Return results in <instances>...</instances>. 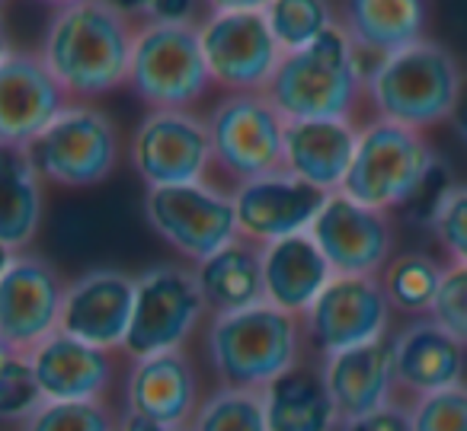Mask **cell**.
<instances>
[{"label":"cell","mask_w":467,"mask_h":431,"mask_svg":"<svg viewBox=\"0 0 467 431\" xmlns=\"http://www.w3.org/2000/svg\"><path fill=\"white\" fill-rule=\"evenodd\" d=\"M135 16L119 4H55L42 29L39 58L71 103H99L129 84Z\"/></svg>","instance_id":"cell-1"},{"label":"cell","mask_w":467,"mask_h":431,"mask_svg":"<svg viewBox=\"0 0 467 431\" xmlns=\"http://www.w3.org/2000/svg\"><path fill=\"white\" fill-rule=\"evenodd\" d=\"M131 16L138 29L125 87L148 109L195 112L212 90L199 42L202 10L192 4H141Z\"/></svg>","instance_id":"cell-2"},{"label":"cell","mask_w":467,"mask_h":431,"mask_svg":"<svg viewBox=\"0 0 467 431\" xmlns=\"http://www.w3.org/2000/svg\"><path fill=\"white\" fill-rule=\"evenodd\" d=\"M202 345L218 386L234 390H266L273 380L301 364L307 352L298 316L266 301L208 316Z\"/></svg>","instance_id":"cell-3"},{"label":"cell","mask_w":467,"mask_h":431,"mask_svg":"<svg viewBox=\"0 0 467 431\" xmlns=\"http://www.w3.org/2000/svg\"><path fill=\"white\" fill-rule=\"evenodd\" d=\"M467 74L441 42L422 39L365 67V103L375 118L426 131L454 118Z\"/></svg>","instance_id":"cell-4"},{"label":"cell","mask_w":467,"mask_h":431,"mask_svg":"<svg viewBox=\"0 0 467 431\" xmlns=\"http://www.w3.org/2000/svg\"><path fill=\"white\" fill-rule=\"evenodd\" d=\"M263 93L285 122L356 118L365 103V65L337 23L317 42L282 55Z\"/></svg>","instance_id":"cell-5"},{"label":"cell","mask_w":467,"mask_h":431,"mask_svg":"<svg viewBox=\"0 0 467 431\" xmlns=\"http://www.w3.org/2000/svg\"><path fill=\"white\" fill-rule=\"evenodd\" d=\"M285 125L266 93H221L205 112L212 180L234 189L279 173L285 160Z\"/></svg>","instance_id":"cell-6"},{"label":"cell","mask_w":467,"mask_h":431,"mask_svg":"<svg viewBox=\"0 0 467 431\" xmlns=\"http://www.w3.org/2000/svg\"><path fill=\"white\" fill-rule=\"evenodd\" d=\"M435 160L439 157L422 131L371 118L358 125L356 157L339 192L375 211H403L422 189Z\"/></svg>","instance_id":"cell-7"},{"label":"cell","mask_w":467,"mask_h":431,"mask_svg":"<svg viewBox=\"0 0 467 431\" xmlns=\"http://www.w3.org/2000/svg\"><path fill=\"white\" fill-rule=\"evenodd\" d=\"M199 42L212 87L224 93H263L282 61L263 4H208L199 16Z\"/></svg>","instance_id":"cell-8"},{"label":"cell","mask_w":467,"mask_h":431,"mask_svg":"<svg viewBox=\"0 0 467 431\" xmlns=\"http://www.w3.org/2000/svg\"><path fill=\"white\" fill-rule=\"evenodd\" d=\"M26 150L46 186L90 189L122 163V131L97 103H67Z\"/></svg>","instance_id":"cell-9"},{"label":"cell","mask_w":467,"mask_h":431,"mask_svg":"<svg viewBox=\"0 0 467 431\" xmlns=\"http://www.w3.org/2000/svg\"><path fill=\"white\" fill-rule=\"evenodd\" d=\"M202 323H208V310L192 265H150L135 275V307H131L125 354L144 358V354L182 352Z\"/></svg>","instance_id":"cell-10"},{"label":"cell","mask_w":467,"mask_h":431,"mask_svg":"<svg viewBox=\"0 0 467 431\" xmlns=\"http://www.w3.org/2000/svg\"><path fill=\"white\" fill-rule=\"evenodd\" d=\"M144 218L170 250L192 265L241 237L231 189L218 186L214 180L195 186L148 189Z\"/></svg>","instance_id":"cell-11"},{"label":"cell","mask_w":467,"mask_h":431,"mask_svg":"<svg viewBox=\"0 0 467 431\" xmlns=\"http://www.w3.org/2000/svg\"><path fill=\"white\" fill-rule=\"evenodd\" d=\"M129 163L148 189L208 182L212 144L205 116L186 109H148L129 138Z\"/></svg>","instance_id":"cell-12"},{"label":"cell","mask_w":467,"mask_h":431,"mask_svg":"<svg viewBox=\"0 0 467 431\" xmlns=\"http://www.w3.org/2000/svg\"><path fill=\"white\" fill-rule=\"evenodd\" d=\"M390 320L394 307L384 294L381 278L333 275L311 310L301 316V326L314 358H330L388 339Z\"/></svg>","instance_id":"cell-13"},{"label":"cell","mask_w":467,"mask_h":431,"mask_svg":"<svg viewBox=\"0 0 467 431\" xmlns=\"http://www.w3.org/2000/svg\"><path fill=\"white\" fill-rule=\"evenodd\" d=\"M307 233L330 262L333 275L378 278L394 259L390 214L358 205L343 192L327 195Z\"/></svg>","instance_id":"cell-14"},{"label":"cell","mask_w":467,"mask_h":431,"mask_svg":"<svg viewBox=\"0 0 467 431\" xmlns=\"http://www.w3.org/2000/svg\"><path fill=\"white\" fill-rule=\"evenodd\" d=\"M67 282L36 252H20L0 278V342L10 354H29L58 333Z\"/></svg>","instance_id":"cell-15"},{"label":"cell","mask_w":467,"mask_h":431,"mask_svg":"<svg viewBox=\"0 0 467 431\" xmlns=\"http://www.w3.org/2000/svg\"><path fill=\"white\" fill-rule=\"evenodd\" d=\"M131 307H135V275L99 265L67 282L58 329L87 345L116 354L125 352V342H129Z\"/></svg>","instance_id":"cell-16"},{"label":"cell","mask_w":467,"mask_h":431,"mask_svg":"<svg viewBox=\"0 0 467 431\" xmlns=\"http://www.w3.org/2000/svg\"><path fill=\"white\" fill-rule=\"evenodd\" d=\"M231 199L237 214V233L256 246H269L311 231L327 195L279 169V173L234 186Z\"/></svg>","instance_id":"cell-17"},{"label":"cell","mask_w":467,"mask_h":431,"mask_svg":"<svg viewBox=\"0 0 467 431\" xmlns=\"http://www.w3.org/2000/svg\"><path fill=\"white\" fill-rule=\"evenodd\" d=\"M125 412L141 416L163 428H186L202 405L199 367L189 352H161L129 358L125 371Z\"/></svg>","instance_id":"cell-18"},{"label":"cell","mask_w":467,"mask_h":431,"mask_svg":"<svg viewBox=\"0 0 467 431\" xmlns=\"http://www.w3.org/2000/svg\"><path fill=\"white\" fill-rule=\"evenodd\" d=\"M388 342L397 396H407V403L464 384L467 348L451 333H445L432 316H416Z\"/></svg>","instance_id":"cell-19"},{"label":"cell","mask_w":467,"mask_h":431,"mask_svg":"<svg viewBox=\"0 0 467 431\" xmlns=\"http://www.w3.org/2000/svg\"><path fill=\"white\" fill-rule=\"evenodd\" d=\"M67 103L39 52L16 48L0 65V144L29 148Z\"/></svg>","instance_id":"cell-20"},{"label":"cell","mask_w":467,"mask_h":431,"mask_svg":"<svg viewBox=\"0 0 467 431\" xmlns=\"http://www.w3.org/2000/svg\"><path fill=\"white\" fill-rule=\"evenodd\" d=\"M26 358L46 393V403L103 399L116 380V354L65 335L61 329L36 345Z\"/></svg>","instance_id":"cell-21"},{"label":"cell","mask_w":467,"mask_h":431,"mask_svg":"<svg viewBox=\"0 0 467 431\" xmlns=\"http://www.w3.org/2000/svg\"><path fill=\"white\" fill-rule=\"evenodd\" d=\"M356 118H314L285 125V160L282 169L324 195L343 189L349 163L356 157Z\"/></svg>","instance_id":"cell-22"},{"label":"cell","mask_w":467,"mask_h":431,"mask_svg":"<svg viewBox=\"0 0 467 431\" xmlns=\"http://www.w3.org/2000/svg\"><path fill=\"white\" fill-rule=\"evenodd\" d=\"M426 20L429 10L420 0H352L337 7V23L365 67L426 39Z\"/></svg>","instance_id":"cell-23"},{"label":"cell","mask_w":467,"mask_h":431,"mask_svg":"<svg viewBox=\"0 0 467 431\" xmlns=\"http://www.w3.org/2000/svg\"><path fill=\"white\" fill-rule=\"evenodd\" d=\"M388 339L371 342V345L362 348H349V352L330 354V358H317L327 380V390H330L333 405L339 412V422L343 418L368 416V412L400 399L394 384Z\"/></svg>","instance_id":"cell-24"},{"label":"cell","mask_w":467,"mask_h":431,"mask_svg":"<svg viewBox=\"0 0 467 431\" xmlns=\"http://www.w3.org/2000/svg\"><path fill=\"white\" fill-rule=\"evenodd\" d=\"M263 250V294L266 303L292 316H305L320 291L330 284L333 269L311 240V233L285 237Z\"/></svg>","instance_id":"cell-25"},{"label":"cell","mask_w":467,"mask_h":431,"mask_svg":"<svg viewBox=\"0 0 467 431\" xmlns=\"http://www.w3.org/2000/svg\"><path fill=\"white\" fill-rule=\"evenodd\" d=\"M263 412L269 431H337L339 412L317 358H305L266 386Z\"/></svg>","instance_id":"cell-26"},{"label":"cell","mask_w":467,"mask_h":431,"mask_svg":"<svg viewBox=\"0 0 467 431\" xmlns=\"http://www.w3.org/2000/svg\"><path fill=\"white\" fill-rule=\"evenodd\" d=\"M46 224V180L26 148L0 144V243L29 252Z\"/></svg>","instance_id":"cell-27"},{"label":"cell","mask_w":467,"mask_h":431,"mask_svg":"<svg viewBox=\"0 0 467 431\" xmlns=\"http://www.w3.org/2000/svg\"><path fill=\"white\" fill-rule=\"evenodd\" d=\"M195 282H199L202 301L208 316L247 310L263 303V250L250 240L237 237L208 259L192 265Z\"/></svg>","instance_id":"cell-28"},{"label":"cell","mask_w":467,"mask_h":431,"mask_svg":"<svg viewBox=\"0 0 467 431\" xmlns=\"http://www.w3.org/2000/svg\"><path fill=\"white\" fill-rule=\"evenodd\" d=\"M441 275H445V265L439 262L429 252H400L388 262V269L381 272V288L388 294L390 307L397 313L407 316H429L439 294Z\"/></svg>","instance_id":"cell-29"},{"label":"cell","mask_w":467,"mask_h":431,"mask_svg":"<svg viewBox=\"0 0 467 431\" xmlns=\"http://www.w3.org/2000/svg\"><path fill=\"white\" fill-rule=\"evenodd\" d=\"M189 431H269L260 390L214 386L195 409Z\"/></svg>","instance_id":"cell-30"},{"label":"cell","mask_w":467,"mask_h":431,"mask_svg":"<svg viewBox=\"0 0 467 431\" xmlns=\"http://www.w3.org/2000/svg\"><path fill=\"white\" fill-rule=\"evenodd\" d=\"M263 10L282 52H298L337 26V7L324 0H273L263 4Z\"/></svg>","instance_id":"cell-31"},{"label":"cell","mask_w":467,"mask_h":431,"mask_svg":"<svg viewBox=\"0 0 467 431\" xmlns=\"http://www.w3.org/2000/svg\"><path fill=\"white\" fill-rule=\"evenodd\" d=\"M46 405L36 371L26 354H10L0 367V422L26 425Z\"/></svg>","instance_id":"cell-32"},{"label":"cell","mask_w":467,"mask_h":431,"mask_svg":"<svg viewBox=\"0 0 467 431\" xmlns=\"http://www.w3.org/2000/svg\"><path fill=\"white\" fill-rule=\"evenodd\" d=\"M20 431H119V416L106 399L87 403H46Z\"/></svg>","instance_id":"cell-33"},{"label":"cell","mask_w":467,"mask_h":431,"mask_svg":"<svg viewBox=\"0 0 467 431\" xmlns=\"http://www.w3.org/2000/svg\"><path fill=\"white\" fill-rule=\"evenodd\" d=\"M413 431H467V384L410 403Z\"/></svg>","instance_id":"cell-34"},{"label":"cell","mask_w":467,"mask_h":431,"mask_svg":"<svg viewBox=\"0 0 467 431\" xmlns=\"http://www.w3.org/2000/svg\"><path fill=\"white\" fill-rule=\"evenodd\" d=\"M429 231L439 250L448 256V265H467V182L451 186Z\"/></svg>","instance_id":"cell-35"},{"label":"cell","mask_w":467,"mask_h":431,"mask_svg":"<svg viewBox=\"0 0 467 431\" xmlns=\"http://www.w3.org/2000/svg\"><path fill=\"white\" fill-rule=\"evenodd\" d=\"M429 316L467 348V265H445Z\"/></svg>","instance_id":"cell-36"},{"label":"cell","mask_w":467,"mask_h":431,"mask_svg":"<svg viewBox=\"0 0 467 431\" xmlns=\"http://www.w3.org/2000/svg\"><path fill=\"white\" fill-rule=\"evenodd\" d=\"M451 186H454L451 169H448L441 160H435V167L429 169L426 182H422V189L416 192V199L403 208V214H407L410 224H422V227L432 224L435 211H439V205L445 201V195L451 192Z\"/></svg>","instance_id":"cell-37"},{"label":"cell","mask_w":467,"mask_h":431,"mask_svg":"<svg viewBox=\"0 0 467 431\" xmlns=\"http://www.w3.org/2000/svg\"><path fill=\"white\" fill-rule=\"evenodd\" d=\"M337 431H413L410 403L407 399H394V403L381 405V409L368 412V416L343 418Z\"/></svg>","instance_id":"cell-38"},{"label":"cell","mask_w":467,"mask_h":431,"mask_svg":"<svg viewBox=\"0 0 467 431\" xmlns=\"http://www.w3.org/2000/svg\"><path fill=\"white\" fill-rule=\"evenodd\" d=\"M119 431H189V428H163V425H154L141 416L122 412V416H119Z\"/></svg>","instance_id":"cell-39"},{"label":"cell","mask_w":467,"mask_h":431,"mask_svg":"<svg viewBox=\"0 0 467 431\" xmlns=\"http://www.w3.org/2000/svg\"><path fill=\"white\" fill-rule=\"evenodd\" d=\"M454 131H458V138H461V144L467 148V84H464V93H461V103H458V109H454Z\"/></svg>","instance_id":"cell-40"},{"label":"cell","mask_w":467,"mask_h":431,"mask_svg":"<svg viewBox=\"0 0 467 431\" xmlns=\"http://www.w3.org/2000/svg\"><path fill=\"white\" fill-rule=\"evenodd\" d=\"M16 48H14V42H10V33H7V26H4V16H0V65L14 55Z\"/></svg>","instance_id":"cell-41"},{"label":"cell","mask_w":467,"mask_h":431,"mask_svg":"<svg viewBox=\"0 0 467 431\" xmlns=\"http://www.w3.org/2000/svg\"><path fill=\"white\" fill-rule=\"evenodd\" d=\"M16 256H20V252H14V250H10V246L0 243V278L7 275V269H10V265H14V259H16Z\"/></svg>","instance_id":"cell-42"},{"label":"cell","mask_w":467,"mask_h":431,"mask_svg":"<svg viewBox=\"0 0 467 431\" xmlns=\"http://www.w3.org/2000/svg\"><path fill=\"white\" fill-rule=\"evenodd\" d=\"M10 358V352H7V345H4V342H0V367H4V361Z\"/></svg>","instance_id":"cell-43"}]
</instances>
